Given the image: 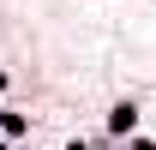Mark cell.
Returning <instances> with one entry per match:
<instances>
[{"instance_id":"6da1fadb","label":"cell","mask_w":156,"mask_h":150,"mask_svg":"<svg viewBox=\"0 0 156 150\" xmlns=\"http://www.w3.org/2000/svg\"><path fill=\"white\" fill-rule=\"evenodd\" d=\"M132 126H138V108H132V102H120V108H114V120H108V132H114V138H126Z\"/></svg>"},{"instance_id":"7a4b0ae2","label":"cell","mask_w":156,"mask_h":150,"mask_svg":"<svg viewBox=\"0 0 156 150\" xmlns=\"http://www.w3.org/2000/svg\"><path fill=\"white\" fill-rule=\"evenodd\" d=\"M0 90H6V72H0Z\"/></svg>"}]
</instances>
